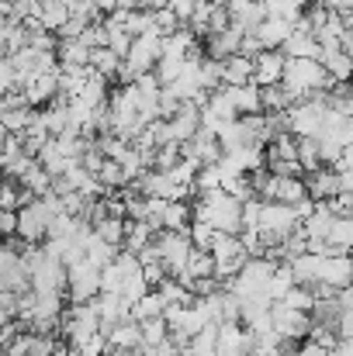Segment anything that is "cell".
Masks as SVG:
<instances>
[{
  "mask_svg": "<svg viewBox=\"0 0 353 356\" xmlns=\"http://www.w3.org/2000/svg\"><path fill=\"white\" fill-rule=\"evenodd\" d=\"M198 7H201V0H170V10H173L184 24L194 17V10H198Z\"/></svg>",
  "mask_w": 353,
  "mask_h": 356,
  "instance_id": "obj_37",
  "label": "cell"
},
{
  "mask_svg": "<svg viewBox=\"0 0 353 356\" xmlns=\"http://www.w3.org/2000/svg\"><path fill=\"white\" fill-rule=\"evenodd\" d=\"M326 238L333 242L336 252H353V218L350 215H340V218L333 222V229H329Z\"/></svg>",
  "mask_w": 353,
  "mask_h": 356,
  "instance_id": "obj_25",
  "label": "cell"
},
{
  "mask_svg": "<svg viewBox=\"0 0 353 356\" xmlns=\"http://www.w3.org/2000/svg\"><path fill=\"white\" fill-rule=\"evenodd\" d=\"M0 232H3V238L17 236V211H3L0 208Z\"/></svg>",
  "mask_w": 353,
  "mask_h": 356,
  "instance_id": "obj_38",
  "label": "cell"
},
{
  "mask_svg": "<svg viewBox=\"0 0 353 356\" xmlns=\"http://www.w3.org/2000/svg\"><path fill=\"white\" fill-rule=\"evenodd\" d=\"M180 163H184V145H180V142H166V145H159V149L152 152V170L170 173V170H177Z\"/></svg>",
  "mask_w": 353,
  "mask_h": 356,
  "instance_id": "obj_24",
  "label": "cell"
},
{
  "mask_svg": "<svg viewBox=\"0 0 353 356\" xmlns=\"http://www.w3.org/2000/svg\"><path fill=\"white\" fill-rule=\"evenodd\" d=\"M215 236H219V229L208 225V222H194V225H191V238H194L198 249H212V245H215Z\"/></svg>",
  "mask_w": 353,
  "mask_h": 356,
  "instance_id": "obj_34",
  "label": "cell"
},
{
  "mask_svg": "<svg viewBox=\"0 0 353 356\" xmlns=\"http://www.w3.org/2000/svg\"><path fill=\"white\" fill-rule=\"evenodd\" d=\"M170 336H173V332H170L166 315H159V318H146V322H142V346H163Z\"/></svg>",
  "mask_w": 353,
  "mask_h": 356,
  "instance_id": "obj_27",
  "label": "cell"
},
{
  "mask_svg": "<svg viewBox=\"0 0 353 356\" xmlns=\"http://www.w3.org/2000/svg\"><path fill=\"white\" fill-rule=\"evenodd\" d=\"M274 329L284 336V339H298L305 343L315 329V315L312 312H298V308H288L284 301H274Z\"/></svg>",
  "mask_w": 353,
  "mask_h": 356,
  "instance_id": "obj_5",
  "label": "cell"
},
{
  "mask_svg": "<svg viewBox=\"0 0 353 356\" xmlns=\"http://www.w3.org/2000/svg\"><path fill=\"white\" fill-rule=\"evenodd\" d=\"M340 187L343 194H353V170H340Z\"/></svg>",
  "mask_w": 353,
  "mask_h": 356,
  "instance_id": "obj_43",
  "label": "cell"
},
{
  "mask_svg": "<svg viewBox=\"0 0 353 356\" xmlns=\"http://www.w3.org/2000/svg\"><path fill=\"white\" fill-rule=\"evenodd\" d=\"M256 59V83L260 87H274L284 80V66H288V52L284 49H263Z\"/></svg>",
  "mask_w": 353,
  "mask_h": 356,
  "instance_id": "obj_8",
  "label": "cell"
},
{
  "mask_svg": "<svg viewBox=\"0 0 353 356\" xmlns=\"http://www.w3.org/2000/svg\"><path fill=\"white\" fill-rule=\"evenodd\" d=\"M94 232H97L101 238H108L111 245H125V236H128V218L104 215L101 222H94Z\"/></svg>",
  "mask_w": 353,
  "mask_h": 356,
  "instance_id": "obj_23",
  "label": "cell"
},
{
  "mask_svg": "<svg viewBox=\"0 0 353 356\" xmlns=\"http://www.w3.org/2000/svg\"><path fill=\"white\" fill-rule=\"evenodd\" d=\"M291 356H329V350H326L322 343H315V339H305Z\"/></svg>",
  "mask_w": 353,
  "mask_h": 356,
  "instance_id": "obj_39",
  "label": "cell"
},
{
  "mask_svg": "<svg viewBox=\"0 0 353 356\" xmlns=\"http://www.w3.org/2000/svg\"><path fill=\"white\" fill-rule=\"evenodd\" d=\"M298 159H301V166L312 173V170H319V166H326L322 163V142L315 138V135H298Z\"/></svg>",
  "mask_w": 353,
  "mask_h": 356,
  "instance_id": "obj_22",
  "label": "cell"
},
{
  "mask_svg": "<svg viewBox=\"0 0 353 356\" xmlns=\"http://www.w3.org/2000/svg\"><path fill=\"white\" fill-rule=\"evenodd\" d=\"M319 284H329L336 291L353 284V252H333L322 256V270H319Z\"/></svg>",
  "mask_w": 353,
  "mask_h": 356,
  "instance_id": "obj_6",
  "label": "cell"
},
{
  "mask_svg": "<svg viewBox=\"0 0 353 356\" xmlns=\"http://www.w3.org/2000/svg\"><path fill=\"white\" fill-rule=\"evenodd\" d=\"M281 49H284L291 59H319V56H322V42H319L312 31H295Z\"/></svg>",
  "mask_w": 353,
  "mask_h": 356,
  "instance_id": "obj_15",
  "label": "cell"
},
{
  "mask_svg": "<svg viewBox=\"0 0 353 356\" xmlns=\"http://www.w3.org/2000/svg\"><path fill=\"white\" fill-rule=\"evenodd\" d=\"M253 35L263 42V49H281L295 35V21H288V17H263Z\"/></svg>",
  "mask_w": 353,
  "mask_h": 356,
  "instance_id": "obj_10",
  "label": "cell"
},
{
  "mask_svg": "<svg viewBox=\"0 0 353 356\" xmlns=\"http://www.w3.org/2000/svg\"><path fill=\"white\" fill-rule=\"evenodd\" d=\"M329 10H336V14H350L353 10V0H322Z\"/></svg>",
  "mask_w": 353,
  "mask_h": 356,
  "instance_id": "obj_40",
  "label": "cell"
},
{
  "mask_svg": "<svg viewBox=\"0 0 353 356\" xmlns=\"http://www.w3.org/2000/svg\"><path fill=\"white\" fill-rule=\"evenodd\" d=\"M242 38H246V31L239 28V24H233V28H226L222 35H208V56L212 59H229V56H235V52H242Z\"/></svg>",
  "mask_w": 353,
  "mask_h": 356,
  "instance_id": "obj_11",
  "label": "cell"
},
{
  "mask_svg": "<svg viewBox=\"0 0 353 356\" xmlns=\"http://www.w3.org/2000/svg\"><path fill=\"white\" fill-rule=\"evenodd\" d=\"M24 94H28V101H31V108H38V104H49V101H56L59 97V70H49V73H38L28 87H24Z\"/></svg>",
  "mask_w": 353,
  "mask_h": 356,
  "instance_id": "obj_12",
  "label": "cell"
},
{
  "mask_svg": "<svg viewBox=\"0 0 353 356\" xmlns=\"http://www.w3.org/2000/svg\"><path fill=\"white\" fill-rule=\"evenodd\" d=\"M267 166L277 177H308V170L301 166V159H267Z\"/></svg>",
  "mask_w": 353,
  "mask_h": 356,
  "instance_id": "obj_32",
  "label": "cell"
},
{
  "mask_svg": "<svg viewBox=\"0 0 353 356\" xmlns=\"http://www.w3.org/2000/svg\"><path fill=\"white\" fill-rule=\"evenodd\" d=\"M91 66H94L101 76H108V80L115 83L118 73H121V66H125V59L118 56L111 45H101V49H94V56H91Z\"/></svg>",
  "mask_w": 353,
  "mask_h": 356,
  "instance_id": "obj_19",
  "label": "cell"
},
{
  "mask_svg": "<svg viewBox=\"0 0 353 356\" xmlns=\"http://www.w3.org/2000/svg\"><path fill=\"white\" fill-rule=\"evenodd\" d=\"M222 80H226L229 87H246V83H253V80H256V59L246 56V52L229 56V59L222 63Z\"/></svg>",
  "mask_w": 353,
  "mask_h": 356,
  "instance_id": "obj_9",
  "label": "cell"
},
{
  "mask_svg": "<svg viewBox=\"0 0 353 356\" xmlns=\"http://www.w3.org/2000/svg\"><path fill=\"white\" fill-rule=\"evenodd\" d=\"M295 284H298V277H295L291 263H277V270H274V277H270V298H274V301H284V294H288Z\"/></svg>",
  "mask_w": 353,
  "mask_h": 356,
  "instance_id": "obj_28",
  "label": "cell"
},
{
  "mask_svg": "<svg viewBox=\"0 0 353 356\" xmlns=\"http://www.w3.org/2000/svg\"><path fill=\"white\" fill-rule=\"evenodd\" d=\"M156 245H159V256H163V263H166L170 277H177V273L187 266L191 252L198 249V245H194V238H191V232H170V229L156 232Z\"/></svg>",
  "mask_w": 353,
  "mask_h": 356,
  "instance_id": "obj_4",
  "label": "cell"
},
{
  "mask_svg": "<svg viewBox=\"0 0 353 356\" xmlns=\"http://www.w3.org/2000/svg\"><path fill=\"white\" fill-rule=\"evenodd\" d=\"M180 28H184V21H180L170 7H159V10H156V31H159L163 38L173 35V31H180Z\"/></svg>",
  "mask_w": 353,
  "mask_h": 356,
  "instance_id": "obj_33",
  "label": "cell"
},
{
  "mask_svg": "<svg viewBox=\"0 0 353 356\" xmlns=\"http://www.w3.org/2000/svg\"><path fill=\"white\" fill-rule=\"evenodd\" d=\"M149 291H152V287H149V280H146V273H142V270H135V273H128V277H125V287H121V294H125L132 305H135L142 294H149Z\"/></svg>",
  "mask_w": 353,
  "mask_h": 356,
  "instance_id": "obj_31",
  "label": "cell"
},
{
  "mask_svg": "<svg viewBox=\"0 0 353 356\" xmlns=\"http://www.w3.org/2000/svg\"><path fill=\"white\" fill-rule=\"evenodd\" d=\"M201 3H215V0H201Z\"/></svg>",
  "mask_w": 353,
  "mask_h": 356,
  "instance_id": "obj_45",
  "label": "cell"
},
{
  "mask_svg": "<svg viewBox=\"0 0 353 356\" xmlns=\"http://www.w3.org/2000/svg\"><path fill=\"white\" fill-rule=\"evenodd\" d=\"M70 17H73L70 3H63V0H42V14H38L42 28H49V31H56V35H59V28H63Z\"/></svg>",
  "mask_w": 353,
  "mask_h": 356,
  "instance_id": "obj_20",
  "label": "cell"
},
{
  "mask_svg": "<svg viewBox=\"0 0 353 356\" xmlns=\"http://www.w3.org/2000/svg\"><path fill=\"white\" fill-rule=\"evenodd\" d=\"M177 356H219V325L201 329L187 346H180V353Z\"/></svg>",
  "mask_w": 353,
  "mask_h": 356,
  "instance_id": "obj_18",
  "label": "cell"
},
{
  "mask_svg": "<svg viewBox=\"0 0 353 356\" xmlns=\"http://www.w3.org/2000/svg\"><path fill=\"white\" fill-rule=\"evenodd\" d=\"M38 163H42V166L52 173V177H63V173L73 166V159L63 152V145H59V138H56V135H52V138L42 145V152H38Z\"/></svg>",
  "mask_w": 353,
  "mask_h": 356,
  "instance_id": "obj_17",
  "label": "cell"
},
{
  "mask_svg": "<svg viewBox=\"0 0 353 356\" xmlns=\"http://www.w3.org/2000/svg\"><path fill=\"white\" fill-rule=\"evenodd\" d=\"M156 238V225L152 222H128V236H125V249L142 252L149 242Z\"/></svg>",
  "mask_w": 353,
  "mask_h": 356,
  "instance_id": "obj_26",
  "label": "cell"
},
{
  "mask_svg": "<svg viewBox=\"0 0 353 356\" xmlns=\"http://www.w3.org/2000/svg\"><path fill=\"white\" fill-rule=\"evenodd\" d=\"M87 24H91V17H77V14H73V17L59 28V38H80V35L87 31Z\"/></svg>",
  "mask_w": 353,
  "mask_h": 356,
  "instance_id": "obj_36",
  "label": "cell"
},
{
  "mask_svg": "<svg viewBox=\"0 0 353 356\" xmlns=\"http://www.w3.org/2000/svg\"><path fill=\"white\" fill-rule=\"evenodd\" d=\"M226 87H229V83H226ZM229 97H233L239 118H242V115H263V87H260L256 80L246 83V87H229Z\"/></svg>",
  "mask_w": 353,
  "mask_h": 356,
  "instance_id": "obj_13",
  "label": "cell"
},
{
  "mask_svg": "<svg viewBox=\"0 0 353 356\" xmlns=\"http://www.w3.org/2000/svg\"><path fill=\"white\" fill-rule=\"evenodd\" d=\"M56 56H59V63H63V66H91L94 49H91L84 38H59Z\"/></svg>",
  "mask_w": 353,
  "mask_h": 356,
  "instance_id": "obj_16",
  "label": "cell"
},
{
  "mask_svg": "<svg viewBox=\"0 0 353 356\" xmlns=\"http://www.w3.org/2000/svg\"><path fill=\"white\" fill-rule=\"evenodd\" d=\"M315 291L308 287V284H295L288 294H284V305L288 308H298V312H315Z\"/></svg>",
  "mask_w": 353,
  "mask_h": 356,
  "instance_id": "obj_29",
  "label": "cell"
},
{
  "mask_svg": "<svg viewBox=\"0 0 353 356\" xmlns=\"http://www.w3.org/2000/svg\"><path fill=\"white\" fill-rule=\"evenodd\" d=\"M101 273H104V266H97L91 256L70 263V287H66L70 301H73V305H87V301H94V298L104 291V287H101Z\"/></svg>",
  "mask_w": 353,
  "mask_h": 356,
  "instance_id": "obj_2",
  "label": "cell"
},
{
  "mask_svg": "<svg viewBox=\"0 0 353 356\" xmlns=\"http://www.w3.org/2000/svg\"><path fill=\"white\" fill-rule=\"evenodd\" d=\"M305 184H308V197H312V201H336V197L343 194V187H340V170H336V166H319V170H312V173L305 177Z\"/></svg>",
  "mask_w": 353,
  "mask_h": 356,
  "instance_id": "obj_7",
  "label": "cell"
},
{
  "mask_svg": "<svg viewBox=\"0 0 353 356\" xmlns=\"http://www.w3.org/2000/svg\"><path fill=\"white\" fill-rule=\"evenodd\" d=\"M94 332H101V312L94 301L87 305H70L66 315H63V336L70 339V346H80L87 343Z\"/></svg>",
  "mask_w": 353,
  "mask_h": 356,
  "instance_id": "obj_3",
  "label": "cell"
},
{
  "mask_svg": "<svg viewBox=\"0 0 353 356\" xmlns=\"http://www.w3.org/2000/svg\"><path fill=\"white\" fill-rule=\"evenodd\" d=\"M322 66L329 70V76L336 80V83H350L353 80V56L347 49H322Z\"/></svg>",
  "mask_w": 353,
  "mask_h": 356,
  "instance_id": "obj_14",
  "label": "cell"
},
{
  "mask_svg": "<svg viewBox=\"0 0 353 356\" xmlns=\"http://www.w3.org/2000/svg\"><path fill=\"white\" fill-rule=\"evenodd\" d=\"M35 108H14V111H3V131H14V135H24L35 121Z\"/></svg>",
  "mask_w": 353,
  "mask_h": 356,
  "instance_id": "obj_30",
  "label": "cell"
},
{
  "mask_svg": "<svg viewBox=\"0 0 353 356\" xmlns=\"http://www.w3.org/2000/svg\"><path fill=\"white\" fill-rule=\"evenodd\" d=\"M298 101L319 94V90H329L336 87V80L329 76V70L322 66V59H291L288 56V66H284V80H281Z\"/></svg>",
  "mask_w": 353,
  "mask_h": 356,
  "instance_id": "obj_1",
  "label": "cell"
},
{
  "mask_svg": "<svg viewBox=\"0 0 353 356\" xmlns=\"http://www.w3.org/2000/svg\"><path fill=\"white\" fill-rule=\"evenodd\" d=\"M336 170H353V145L343 149V156L336 159Z\"/></svg>",
  "mask_w": 353,
  "mask_h": 356,
  "instance_id": "obj_42",
  "label": "cell"
},
{
  "mask_svg": "<svg viewBox=\"0 0 353 356\" xmlns=\"http://www.w3.org/2000/svg\"><path fill=\"white\" fill-rule=\"evenodd\" d=\"M159 315H166V301L159 298V291L152 287L149 294H142L135 305H132V318L135 322H146V318H159Z\"/></svg>",
  "mask_w": 353,
  "mask_h": 356,
  "instance_id": "obj_21",
  "label": "cell"
},
{
  "mask_svg": "<svg viewBox=\"0 0 353 356\" xmlns=\"http://www.w3.org/2000/svg\"><path fill=\"white\" fill-rule=\"evenodd\" d=\"M125 277H128V273H125L118 263H108L104 273H101V287H104V291H121V287H125Z\"/></svg>",
  "mask_w": 353,
  "mask_h": 356,
  "instance_id": "obj_35",
  "label": "cell"
},
{
  "mask_svg": "<svg viewBox=\"0 0 353 356\" xmlns=\"http://www.w3.org/2000/svg\"><path fill=\"white\" fill-rule=\"evenodd\" d=\"M340 305H343L347 312H353V284H350V287H343V291H340Z\"/></svg>",
  "mask_w": 353,
  "mask_h": 356,
  "instance_id": "obj_44",
  "label": "cell"
},
{
  "mask_svg": "<svg viewBox=\"0 0 353 356\" xmlns=\"http://www.w3.org/2000/svg\"><path fill=\"white\" fill-rule=\"evenodd\" d=\"M329 356H353V339H340V343L329 350Z\"/></svg>",
  "mask_w": 353,
  "mask_h": 356,
  "instance_id": "obj_41",
  "label": "cell"
}]
</instances>
